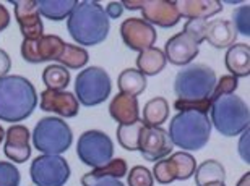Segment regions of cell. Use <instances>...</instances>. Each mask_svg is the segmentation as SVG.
<instances>
[{
  "instance_id": "cell-4",
  "label": "cell",
  "mask_w": 250,
  "mask_h": 186,
  "mask_svg": "<svg viewBox=\"0 0 250 186\" xmlns=\"http://www.w3.org/2000/svg\"><path fill=\"white\" fill-rule=\"evenodd\" d=\"M208 118L211 122V127L216 128L219 134L226 138H234L249 128V105L236 94L221 95L213 100Z\"/></svg>"
},
{
  "instance_id": "cell-39",
  "label": "cell",
  "mask_w": 250,
  "mask_h": 186,
  "mask_svg": "<svg viewBox=\"0 0 250 186\" xmlns=\"http://www.w3.org/2000/svg\"><path fill=\"white\" fill-rule=\"evenodd\" d=\"M106 12L107 18H121V15L124 13V7H122V2H109L107 7L104 8Z\"/></svg>"
},
{
  "instance_id": "cell-26",
  "label": "cell",
  "mask_w": 250,
  "mask_h": 186,
  "mask_svg": "<svg viewBox=\"0 0 250 186\" xmlns=\"http://www.w3.org/2000/svg\"><path fill=\"white\" fill-rule=\"evenodd\" d=\"M193 177L197 186H207L209 183H224V180H226V168L218 160L208 159L203 164L197 165Z\"/></svg>"
},
{
  "instance_id": "cell-19",
  "label": "cell",
  "mask_w": 250,
  "mask_h": 186,
  "mask_svg": "<svg viewBox=\"0 0 250 186\" xmlns=\"http://www.w3.org/2000/svg\"><path fill=\"white\" fill-rule=\"evenodd\" d=\"M109 113L119 125H130L140 120L138 100L133 95L119 93L109 104Z\"/></svg>"
},
{
  "instance_id": "cell-6",
  "label": "cell",
  "mask_w": 250,
  "mask_h": 186,
  "mask_svg": "<svg viewBox=\"0 0 250 186\" xmlns=\"http://www.w3.org/2000/svg\"><path fill=\"white\" fill-rule=\"evenodd\" d=\"M31 138L34 148L44 155H61L73 143L72 128L59 117H44L39 120Z\"/></svg>"
},
{
  "instance_id": "cell-20",
  "label": "cell",
  "mask_w": 250,
  "mask_h": 186,
  "mask_svg": "<svg viewBox=\"0 0 250 186\" xmlns=\"http://www.w3.org/2000/svg\"><path fill=\"white\" fill-rule=\"evenodd\" d=\"M181 18L207 19L223 12V3L218 0H181L176 2Z\"/></svg>"
},
{
  "instance_id": "cell-17",
  "label": "cell",
  "mask_w": 250,
  "mask_h": 186,
  "mask_svg": "<svg viewBox=\"0 0 250 186\" xmlns=\"http://www.w3.org/2000/svg\"><path fill=\"white\" fill-rule=\"evenodd\" d=\"M39 107L44 112H52L63 118H73L80 112V104L75 94L68 91H51L46 89L39 95Z\"/></svg>"
},
{
  "instance_id": "cell-14",
  "label": "cell",
  "mask_w": 250,
  "mask_h": 186,
  "mask_svg": "<svg viewBox=\"0 0 250 186\" xmlns=\"http://www.w3.org/2000/svg\"><path fill=\"white\" fill-rule=\"evenodd\" d=\"M163 52L164 57H166V62L176 65V67H186L197 58L200 52V44L190 34L182 31L171 39H167Z\"/></svg>"
},
{
  "instance_id": "cell-43",
  "label": "cell",
  "mask_w": 250,
  "mask_h": 186,
  "mask_svg": "<svg viewBox=\"0 0 250 186\" xmlns=\"http://www.w3.org/2000/svg\"><path fill=\"white\" fill-rule=\"evenodd\" d=\"M143 2L145 0H142V2H133V0H127V2H122V7H124V10L127 8V10H142V7H143Z\"/></svg>"
},
{
  "instance_id": "cell-13",
  "label": "cell",
  "mask_w": 250,
  "mask_h": 186,
  "mask_svg": "<svg viewBox=\"0 0 250 186\" xmlns=\"http://www.w3.org/2000/svg\"><path fill=\"white\" fill-rule=\"evenodd\" d=\"M174 144L166 130L159 128H149L145 127L140 138L138 150L142 155L149 162H158V160L166 159L167 155L172 154Z\"/></svg>"
},
{
  "instance_id": "cell-18",
  "label": "cell",
  "mask_w": 250,
  "mask_h": 186,
  "mask_svg": "<svg viewBox=\"0 0 250 186\" xmlns=\"http://www.w3.org/2000/svg\"><path fill=\"white\" fill-rule=\"evenodd\" d=\"M29 138H31V134L24 125H12L5 131V155L15 164H24L31 157Z\"/></svg>"
},
{
  "instance_id": "cell-10",
  "label": "cell",
  "mask_w": 250,
  "mask_h": 186,
  "mask_svg": "<svg viewBox=\"0 0 250 186\" xmlns=\"http://www.w3.org/2000/svg\"><path fill=\"white\" fill-rule=\"evenodd\" d=\"M197 170V160L190 152H174L169 155V159L158 160L153 168V180H156L161 185H169L176 180L186 182L192 178Z\"/></svg>"
},
{
  "instance_id": "cell-5",
  "label": "cell",
  "mask_w": 250,
  "mask_h": 186,
  "mask_svg": "<svg viewBox=\"0 0 250 186\" xmlns=\"http://www.w3.org/2000/svg\"><path fill=\"white\" fill-rule=\"evenodd\" d=\"M216 73L203 63L188 65L177 73L174 79V93L179 100H205L209 99L216 86Z\"/></svg>"
},
{
  "instance_id": "cell-22",
  "label": "cell",
  "mask_w": 250,
  "mask_h": 186,
  "mask_svg": "<svg viewBox=\"0 0 250 186\" xmlns=\"http://www.w3.org/2000/svg\"><path fill=\"white\" fill-rule=\"evenodd\" d=\"M226 67L236 78L250 74V46L249 44H232L226 52Z\"/></svg>"
},
{
  "instance_id": "cell-9",
  "label": "cell",
  "mask_w": 250,
  "mask_h": 186,
  "mask_svg": "<svg viewBox=\"0 0 250 186\" xmlns=\"http://www.w3.org/2000/svg\"><path fill=\"white\" fill-rule=\"evenodd\" d=\"M36 186H63L70 178V165L62 155H39L29 167Z\"/></svg>"
},
{
  "instance_id": "cell-41",
  "label": "cell",
  "mask_w": 250,
  "mask_h": 186,
  "mask_svg": "<svg viewBox=\"0 0 250 186\" xmlns=\"http://www.w3.org/2000/svg\"><path fill=\"white\" fill-rule=\"evenodd\" d=\"M8 24H10V13H8V10L0 3V33H2L3 29H7Z\"/></svg>"
},
{
  "instance_id": "cell-27",
  "label": "cell",
  "mask_w": 250,
  "mask_h": 186,
  "mask_svg": "<svg viewBox=\"0 0 250 186\" xmlns=\"http://www.w3.org/2000/svg\"><path fill=\"white\" fill-rule=\"evenodd\" d=\"M169 117V104L167 99L164 97H154L148 100L143 107V120L145 127L149 128H159L166 122Z\"/></svg>"
},
{
  "instance_id": "cell-42",
  "label": "cell",
  "mask_w": 250,
  "mask_h": 186,
  "mask_svg": "<svg viewBox=\"0 0 250 186\" xmlns=\"http://www.w3.org/2000/svg\"><path fill=\"white\" fill-rule=\"evenodd\" d=\"M91 186H125V185L121 182V180H116V178H103Z\"/></svg>"
},
{
  "instance_id": "cell-2",
  "label": "cell",
  "mask_w": 250,
  "mask_h": 186,
  "mask_svg": "<svg viewBox=\"0 0 250 186\" xmlns=\"http://www.w3.org/2000/svg\"><path fill=\"white\" fill-rule=\"evenodd\" d=\"M38 107V93L33 83L20 74L0 78V120L20 123L31 117Z\"/></svg>"
},
{
  "instance_id": "cell-1",
  "label": "cell",
  "mask_w": 250,
  "mask_h": 186,
  "mask_svg": "<svg viewBox=\"0 0 250 186\" xmlns=\"http://www.w3.org/2000/svg\"><path fill=\"white\" fill-rule=\"evenodd\" d=\"M67 29L77 44L83 47H93L107 39L111 23L101 5L93 0H84L78 2L70 13Z\"/></svg>"
},
{
  "instance_id": "cell-15",
  "label": "cell",
  "mask_w": 250,
  "mask_h": 186,
  "mask_svg": "<svg viewBox=\"0 0 250 186\" xmlns=\"http://www.w3.org/2000/svg\"><path fill=\"white\" fill-rule=\"evenodd\" d=\"M15 8V18L18 21L20 31L24 39H38L42 36L44 24L38 5L34 0H12Z\"/></svg>"
},
{
  "instance_id": "cell-29",
  "label": "cell",
  "mask_w": 250,
  "mask_h": 186,
  "mask_svg": "<svg viewBox=\"0 0 250 186\" xmlns=\"http://www.w3.org/2000/svg\"><path fill=\"white\" fill-rule=\"evenodd\" d=\"M145 128V123L142 120L130 123V125H119L117 128V141L124 149L127 150H138L140 138Z\"/></svg>"
},
{
  "instance_id": "cell-46",
  "label": "cell",
  "mask_w": 250,
  "mask_h": 186,
  "mask_svg": "<svg viewBox=\"0 0 250 186\" xmlns=\"http://www.w3.org/2000/svg\"><path fill=\"white\" fill-rule=\"evenodd\" d=\"M207 186H226V185H224V183H209Z\"/></svg>"
},
{
  "instance_id": "cell-33",
  "label": "cell",
  "mask_w": 250,
  "mask_h": 186,
  "mask_svg": "<svg viewBox=\"0 0 250 186\" xmlns=\"http://www.w3.org/2000/svg\"><path fill=\"white\" fill-rule=\"evenodd\" d=\"M21 175L12 162H0V186H20Z\"/></svg>"
},
{
  "instance_id": "cell-30",
  "label": "cell",
  "mask_w": 250,
  "mask_h": 186,
  "mask_svg": "<svg viewBox=\"0 0 250 186\" xmlns=\"http://www.w3.org/2000/svg\"><path fill=\"white\" fill-rule=\"evenodd\" d=\"M89 60V55L86 52V49L80 47V46H75V44H67L65 42L63 50L59 57V65H62L65 68H72V70H78V68H83L84 65L88 63Z\"/></svg>"
},
{
  "instance_id": "cell-25",
  "label": "cell",
  "mask_w": 250,
  "mask_h": 186,
  "mask_svg": "<svg viewBox=\"0 0 250 186\" xmlns=\"http://www.w3.org/2000/svg\"><path fill=\"white\" fill-rule=\"evenodd\" d=\"M77 3V0H38L36 2L39 15L51 21H63L70 17Z\"/></svg>"
},
{
  "instance_id": "cell-12",
  "label": "cell",
  "mask_w": 250,
  "mask_h": 186,
  "mask_svg": "<svg viewBox=\"0 0 250 186\" xmlns=\"http://www.w3.org/2000/svg\"><path fill=\"white\" fill-rule=\"evenodd\" d=\"M121 36L125 46L140 54L156 44L158 33L143 18H127L121 24Z\"/></svg>"
},
{
  "instance_id": "cell-32",
  "label": "cell",
  "mask_w": 250,
  "mask_h": 186,
  "mask_svg": "<svg viewBox=\"0 0 250 186\" xmlns=\"http://www.w3.org/2000/svg\"><path fill=\"white\" fill-rule=\"evenodd\" d=\"M250 7L249 5H242L234 10L232 13V24L236 28L237 33H241L242 36L249 37L250 36Z\"/></svg>"
},
{
  "instance_id": "cell-44",
  "label": "cell",
  "mask_w": 250,
  "mask_h": 186,
  "mask_svg": "<svg viewBox=\"0 0 250 186\" xmlns=\"http://www.w3.org/2000/svg\"><path fill=\"white\" fill-rule=\"evenodd\" d=\"M236 186H250V173L247 172L246 175H242V178L239 180Z\"/></svg>"
},
{
  "instance_id": "cell-38",
  "label": "cell",
  "mask_w": 250,
  "mask_h": 186,
  "mask_svg": "<svg viewBox=\"0 0 250 186\" xmlns=\"http://www.w3.org/2000/svg\"><path fill=\"white\" fill-rule=\"evenodd\" d=\"M242 136L239 139V155L246 164H250V155H249V138H250V131L249 128L244 133H241Z\"/></svg>"
},
{
  "instance_id": "cell-40",
  "label": "cell",
  "mask_w": 250,
  "mask_h": 186,
  "mask_svg": "<svg viewBox=\"0 0 250 186\" xmlns=\"http://www.w3.org/2000/svg\"><path fill=\"white\" fill-rule=\"evenodd\" d=\"M10 68H12V60H10V55L5 52L3 49H0V78L7 76Z\"/></svg>"
},
{
  "instance_id": "cell-37",
  "label": "cell",
  "mask_w": 250,
  "mask_h": 186,
  "mask_svg": "<svg viewBox=\"0 0 250 186\" xmlns=\"http://www.w3.org/2000/svg\"><path fill=\"white\" fill-rule=\"evenodd\" d=\"M207 26H208L207 19H188V21L184 24L182 31H186L198 44H202L205 41V34H207Z\"/></svg>"
},
{
  "instance_id": "cell-24",
  "label": "cell",
  "mask_w": 250,
  "mask_h": 186,
  "mask_svg": "<svg viewBox=\"0 0 250 186\" xmlns=\"http://www.w3.org/2000/svg\"><path fill=\"white\" fill-rule=\"evenodd\" d=\"M166 63L164 52L158 47L143 50L137 57V70L143 76H156L164 70Z\"/></svg>"
},
{
  "instance_id": "cell-8",
  "label": "cell",
  "mask_w": 250,
  "mask_h": 186,
  "mask_svg": "<svg viewBox=\"0 0 250 186\" xmlns=\"http://www.w3.org/2000/svg\"><path fill=\"white\" fill-rule=\"evenodd\" d=\"M77 155L84 165L99 168L114 159V144L106 133L99 130H89L78 138Z\"/></svg>"
},
{
  "instance_id": "cell-21",
  "label": "cell",
  "mask_w": 250,
  "mask_h": 186,
  "mask_svg": "<svg viewBox=\"0 0 250 186\" xmlns=\"http://www.w3.org/2000/svg\"><path fill=\"white\" fill-rule=\"evenodd\" d=\"M237 31L229 19H214L208 21L205 41H208L214 49H229L236 42Z\"/></svg>"
},
{
  "instance_id": "cell-11",
  "label": "cell",
  "mask_w": 250,
  "mask_h": 186,
  "mask_svg": "<svg viewBox=\"0 0 250 186\" xmlns=\"http://www.w3.org/2000/svg\"><path fill=\"white\" fill-rule=\"evenodd\" d=\"M65 42L59 36L46 34L38 39H23L21 42V57L28 63H42L59 60Z\"/></svg>"
},
{
  "instance_id": "cell-28",
  "label": "cell",
  "mask_w": 250,
  "mask_h": 186,
  "mask_svg": "<svg viewBox=\"0 0 250 186\" xmlns=\"http://www.w3.org/2000/svg\"><path fill=\"white\" fill-rule=\"evenodd\" d=\"M117 86L122 94H128L137 97L146 89V76H143L137 68H127L119 74Z\"/></svg>"
},
{
  "instance_id": "cell-36",
  "label": "cell",
  "mask_w": 250,
  "mask_h": 186,
  "mask_svg": "<svg viewBox=\"0 0 250 186\" xmlns=\"http://www.w3.org/2000/svg\"><path fill=\"white\" fill-rule=\"evenodd\" d=\"M211 99H205V100H195V102H188V100H176L174 107L177 109V112H200L208 115L209 109H211Z\"/></svg>"
},
{
  "instance_id": "cell-16",
  "label": "cell",
  "mask_w": 250,
  "mask_h": 186,
  "mask_svg": "<svg viewBox=\"0 0 250 186\" xmlns=\"http://www.w3.org/2000/svg\"><path fill=\"white\" fill-rule=\"evenodd\" d=\"M142 15L145 21L159 28H172L181 21L177 5L172 0H145Z\"/></svg>"
},
{
  "instance_id": "cell-23",
  "label": "cell",
  "mask_w": 250,
  "mask_h": 186,
  "mask_svg": "<svg viewBox=\"0 0 250 186\" xmlns=\"http://www.w3.org/2000/svg\"><path fill=\"white\" fill-rule=\"evenodd\" d=\"M128 167L127 162L124 159H112L111 162H107L106 165L99 168H93V172L84 173L82 177V185L83 186H91L96 182L103 178H116L121 180L122 177H127Z\"/></svg>"
},
{
  "instance_id": "cell-45",
  "label": "cell",
  "mask_w": 250,
  "mask_h": 186,
  "mask_svg": "<svg viewBox=\"0 0 250 186\" xmlns=\"http://www.w3.org/2000/svg\"><path fill=\"white\" fill-rule=\"evenodd\" d=\"M3 138H5V130L2 128V125H0V144H2Z\"/></svg>"
},
{
  "instance_id": "cell-3",
  "label": "cell",
  "mask_w": 250,
  "mask_h": 186,
  "mask_svg": "<svg viewBox=\"0 0 250 186\" xmlns=\"http://www.w3.org/2000/svg\"><path fill=\"white\" fill-rule=\"evenodd\" d=\"M211 128L208 115L200 112H179L171 120L167 134L172 144L181 148L184 152H195L208 144Z\"/></svg>"
},
{
  "instance_id": "cell-7",
  "label": "cell",
  "mask_w": 250,
  "mask_h": 186,
  "mask_svg": "<svg viewBox=\"0 0 250 186\" xmlns=\"http://www.w3.org/2000/svg\"><path fill=\"white\" fill-rule=\"evenodd\" d=\"M112 91L109 73L101 67H89L82 70L75 79V97L84 107H94L106 100Z\"/></svg>"
},
{
  "instance_id": "cell-34",
  "label": "cell",
  "mask_w": 250,
  "mask_h": 186,
  "mask_svg": "<svg viewBox=\"0 0 250 186\" xmlns=\"http://www.w3.org/2000/svg\"><path fill=\"white\" fill-rule=\"evenodd\" d=\"M128 173V186H153L154 180L151 172L146 167H142V165H135V167L130 170Z\"/></svg>"
},
{
  "instance_id": "cell-31",
  "label": "cell",
  "mask_w": 250,
  "mask_h": 186,
  "mask_svg": "<svg viewBox=\"0 0 250 186\" xmlns=\"http://www.w3.org/2000/svg\"><path fill=\"white\" fill-rule=\"evenodd\" d=\"M42 81L51 91H65V88L70 83L68 70L59 63L49 65L42 72Z\"/></svg>"
},
{
  "instance_id": "cell-35",
  "label": "cell",
  "mask_w": 250,
  "mask_h": 186,
  "mask_svg": "<svg viewBox=\"0 0 250 186\" xmlns=\"http://www.w3.org/2000/svg\"><path fill=\"white\" fill-rule=\"evenodd\" d=\"M239 86V79L232 74H224V76L219 78V81H216V86H214V91L211 94V102L216 100L221 95H228V94H234V91Z\"/></svg>"
}]
</instances>
